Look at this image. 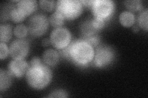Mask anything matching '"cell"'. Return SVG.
I'll return each mask as SVG.
<instances>
[{"label": "cell", "instance_id": "cell-16", "mask_svg": "<svg viewBox=\"0 0 148 98\" xmlns=\"http://www.w3.org/2000/svg\"><path fill=\"white\" fill-rule=\"evenodd\" d=\"M64 20L65 18L61 14H60L57 11H55L51 15L49 18V22L51 25L56 28L62 26Z\"/></svg>", "mask_w": 148, "mask_h": 98}, {"label": "cell", "instance_id": "cell-4", "mask_svg": "<svg viewBox=\"0 0 148 98\" xmlns=\"http://www.w3.org/2000/svg\"><path fill=\"white\" fill-rule=\"evenodd\" d=\"M49 23V19L46 15L42 13L35 14L27 22L29 34L35 38L42 36L47 31Z\"/></svg>", "mask_w": 148, "mask_h": 98}, {"label": "cell", "instance_id": "cell-7", "mask_svg": "<svg viewBox=\"0 0 148 98\" xmlns=\"http://www.w3.org/2000/svg\"><path fill=\"white\" fill-rule=\"evenodd\" d=\"M91 7L95 17L105 20L109 19L112 15L115 9V4L110 0H95Z\"/></svg>", "mask_w": 148, "mask_h": 98}, {"label": "cell", "instance_id": "cell-20", "mask_svg": "<svg viewBox=\"0 0 148 98\" xmlns=\"http://www.w3.org/2000/svg\"><path fill=\"white\" fill-rule=\"evenodd\" d=\"M13 32L18 39H24L29 34V30L24 24H19L14 28Z\"/></svg>", "mask_w": 148, "mask_h": 98}, {"label": "cell", "instance_id": "cell-26", "mask_svg": "<svg viewBox=\"0 0 148 98\" xmlns=\"http://www.w3.org/2000/svg\"><path fill=\"white\" fill-rule=\"evenodd\" d=\"M91 20H92V24H93V26L98 31L103 28L104 26L105 20L101 19V18L94 17L93 18H92Z\"/></svg>", "mask_w": 148, "mask_h": 98}, {"label": "cell", "instance_id": "cell-14", "mask_svg": "<svg viewBox=\"0 0 148 98\" xmlns=\"http://www.w3.org/2000/svg\"><path fill=\"white\" fill-rule=\"evenodd\" d=\"M119 21L122 26L130 27L135 22V16L130 11H123L119 16Z\"/></svg>", "mask_w": 148, "mask_h": 98}, {"label": "cell", "instance_id": "cell-11", "mask_svg": "<svg viewBox=\"0 0 148 98\" xmlns=\"http://www.w3.org/2000/svg\"><path fill=\"white\" fill-rule=\"evenodd\" d=\"M42 60L46 66L54 67L59 62V53L53 49H46L43 53Z\"/></svg>", "mask_w": 148, "mask_h": 98}, {"label": "cell", "instance_id": "cell-1", "mask_svg": "<svg viewBox=\"0 0 148 98\" xmlns=\"http://www.w3.org/2000/svg\"><path fill=\"white\" fill-rule=\"evenodd\" d=\"M61 53L63 57L78 66H85L93 59L95 50L89 43L80 39L72 42L66 48L61 50Z\"/></svg>", "mask_w": 148, "mask_h": 98}, {"label": "cell", "instance_id": "cell-21", "mask_svg": "<svg viewBox=\"0 0 148 98\" xmlns=\"http://www.w3.org/2000/svg\"><path fill=\"white\" fill-rule=\"evenodd\" d=\"M25 18L26 17L24 15L22 14L20 11L17 9L16 6L12 9L10 17V19L12 22L14 23H21L22 21H24Z\"/></svg>", "mask_w": 148, "mask_h": 98}, {"label": "cell", "instance_id": "cell-13", "mask_svg": "<svg viewBox=\"0 0 148 98\" xmlns=\"http://www.w3.org/2000/svg\"><path fill=\"white\" fill-rule=\"evenodd\" d=\"M12 75L8 71L0 70V91H6L12 84Z\"/></svg>", "mask_w": 148, "mask_h": 98}, {"label": "cell", "instance_id": "cell-5", "mask_svg": "<svg viewBox=\"0 0 148 98\" xmlns=\"http://www.w3.org/2000/svg\"><path fill=\"white\" fill-rule=\"evenodd\" d=\"M115 58V52L109 46L100 45L96 47L92 64L97 68H104L112 63Z\"/></svg>", "mask_w": 148, "mask_h": 98}, {"label": "cell", "instance_id": "cell-18", "mask_svg": "<svg viewBox=\"0 0 148 98\" xmlns=\"http://www.w3.org/2000/svg\"><path fill=\"white\" fill-rule=\"evenodd\" d=\"M124 4L127 9L132 12L141 11L143 6L142 3L140 0H128L124 1Z\"/></svg>", "mask_w": 148, "mask_h": 98}, {"label": "cell", "instance_id": "cell-29", "mask_svg": "<svg viewBox=\"0 0 148 98\" xmlns=\"http://www.w3.org/2000/svg\"><path fill=\"white\" fill-rule=\"evenodd\" d=\"M80 1L83 4V6H86V7H91L92 4L93 3V1H86V0H84V1Z\"/></svg>", "mask_w": 148, "mask_h": 98}, {"label": "cell", "instance_id": "cell-8", "mask_svg": "<svg viewBox=\"0 0 148 98\" xmlns=\"http://www.w3.org/2000/svg\"><path fill=\"white\" fill-rule=\"evenodd\" d=\"M9 50L13 59H24L29 52V44L24 39H16L11 43Z\"/></svg>", "mask_w": 148, "mask_h": 98}, {"label": "cell", "instance_id": "cell-3", "mask_svg": "<svg viewBox=\"0 0 148 98\" xmlns=\"http://www.w3.org/2000/svg\"><path fill=\"white\" fill-rule=\"evenodd\" d=\"M56 6V11L67 20L77 18L81 15L83 11V4L78 0H59Z\"/></svg>", "mask_w": 148, "mask_h": 98}, {"label": "cell", "instance_id": "cell-22", "mask_svg": "<svg viewBox=\"0 0 148 98\" xmlns=\"http://www.w3.org/2000/svg\"><path fill=\"white\" fill-rule=\"evenodd\" d=\"M40 7L43 11L46 12L52 11L55 7V1L53 0L51 1H46V0H41L39 1Z\"/></svg>", "mask_w": 148, "mask_h": 98}, {"label": "cell", "instance_id": "cell-24", "mask_svg": "<svg viewBox=\"0 0 148 98\" xmlns=\"http://www.w3.org/2000/svg\"><path fill=\"white\" fill-rule=\"evenodd\" d=\"M67 93L63 90H55L48 96V97H67Z\"/></svg>", "mask_w": 148, "mask_h": 98}, {"label": "cell", "instance_id": "cell-15", "mask_svg": "<svg viewBox=\"0 0 148 98\" xmlns=\"http://www.w3.org/2000/svg\"><path fill=\"white\" fill-rule=\"evenodd\" d=\"M12 36V27L9 24L0 25V41L1 43H7L10 41Z\"/></svg>", "mask_w": 148, "mask_h": 98}, {"label": "cell", "instance_id": "cell-23", "mask_svg": "<svg viewBox=\"0 0 148 98\" xmlns=\"http://www.w3.org/2000/svg\"><path fill=\"white\" fill-rule=\"evenodd\" d=\"M81 39L87 42L88 43H89L93 47H97L99 46L100 43V38L98 34L89 37H85V38H82Z\"/></svg>", "mask_w": 148, "mask_h": 98}, {"label": "cell", "instance_id": "cell-25", "mask_svg": "<svg viewBox=\"0 0 148 98\" xmlns=\"http://www.w3.org/2000/svg\"><path fill=\"white\" fill-rule=\"evenodd\" d=\"M9 54V48L6 43H0V59L1 60L5 59Z\"/></svg>", "mask_w": 148, "mask_h": 98}, {"label": "cell", "instance_id": "cell-12", "mask_svg": "<svg viewBox=\"0 0 148 98\" xmlns=\"http://www.w3.org/2000/svg\"><path fill=\"white\" fill-rule=\"evenodd\" d=\"M80 28L81 33L82 34V38L98 34L99 32L93 26L91 19L83 21L81 23Z\"/></svg>", "mask_w": 148, "mask_h": 98}, {"label": "cell", "instance_id": "cell-10", "mask_svg": "<svg viewBox=\"0 0 148 98\" xmlns=\"http://www.w3.org/2000/svg\"><path fill=\"white\" fill-rule=\"evenodd\" d=\"M38 4L36 0H21L18 1L16 7L25 17L32 14L37 9Z\"/></svg>", "mask_w": 148, "mask_h": 98}, {"label": "cell", "instance_id": "cell-30", "mask_svg": "<svg viewBox=\"0 0 148 98\" xmlns=\"http://www.w3.org/2000/svg\"><path fill=\"white\" fill-rule=\"evenodd\" d=\"M133 31L135 32H137L139 31H140V26H139L138 25H133Z\"/></svg>", "mask_w": 148, "mask_h": 98}, {"label": "cell", "instance_id": "cell-27", "mask_svg": "<svg viewBox=\"0 0 148 98\" xmlns=\"http://www.w3.org/2000/svg\"><path fill=\"white\" fill-rule=\"evenodd\" d=\"M44 64L43 60L38 57H35L32 58L30 62V66H37Z\"/></svg>", "mask_w": 148, "mask_h": 98}, {"label": "cell", "instance_id": "cell-2", "mask_svg": "<svg viewBox=\"0 0 148 98\" xmlns=\"http://www.w3.org/2000/svg\"><path fill=\"white\" fill-rule=\"evenodd\" d=\"M52 71L46 64L30 66L25 74L26 81L31 88L36 90L45 88L52 80Z\"/></svg>", "mask_w": 148, "mask_h": 98}, {"label": "cell", "instance_id": "cell-19", "mask_svg": "<svg viewBox=\"0 0 148 98\" xmlns=\"http://www.w3.org/2000/svg\"><path fill=\"white\" fill-rule=\"evenodd\" d=\"M147 19H148V10L146 9L143 10L138 17V25L145 31H147Z\"/></svg>", "mask_w": 148, "mask_h": 98}, {"label": "cell", "instance_id": "cell-6", "mask_svg": "<svg viewBox=\"0 0 148 98\" xmlns=\"http://www.w3.org/2000/svg\"><path fill=\"white\" fill-rule=\"evenodd\" d=\"M49 39L54 47L61 50L71 43L72 34L66 28L61 26L52 31Z\"/></svg>", "mask_w": 148, "mask_h": 98}, {"label": "cell", "instance_id": "cell-28", "mask_svg": "<svg viewBox=\"0 0 148 98\" xmlns=\"http://www.w3.org/2000/svg\"><path fill=\"white\" fill-rule=\"evenodd\" d=\"M41 44L43 47H48L50 44H51V41L49 38H45L41 41Z\"/></svg>", "mask_w": 148, "mask_h": 98}, {"label": "cell", "instance_id": "cell-17", "mask_svg": "<svg viewBox=\"0 0 148 98\" xmlns=\"http://www.w3.org/2000/svg\"><path fill=\"white\" fill-rule=\"evenodd\" d=\"M16 7V6L12 4H5L1 6V22H5L9 19H10L11 13L12 9Z\"/></svg>", "mask_w": 148, "mask_h": 98}, {"label": "cell", "instance_id": "cell-9", "mask_svg": "<svg viewBox=\"0 0 148 98\" xmlns=\"http://www.w3.org/2000/svg\"><path fill=\"white\" fill-rule=\"evenodd\" d=\"M30 66L24 59H13L9 63L8 71L12 77L21 78L25 75Z\"/></svg>", "mask_w": 148, "mask_h": 98}]
</instances>
